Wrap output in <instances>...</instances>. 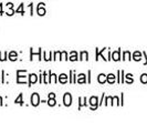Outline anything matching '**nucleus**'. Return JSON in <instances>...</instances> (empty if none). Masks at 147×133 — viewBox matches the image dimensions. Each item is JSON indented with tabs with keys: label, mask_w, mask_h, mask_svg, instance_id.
I'll use <instances>...</instances> for the list:
<instances>
[{
	"label": "nucleus",
	"mask_w": 147,
	"mask_h": 133,
	"mask_svg": "<svg viewBox=\"0 0 147 133\" xmlns=\"http://www.w3.org/2000/svg\"><path fill=\"white\" fill-rule=\"evenodd\" d=\"M39 103H40V96H39L38 93H33V94L31 96V104H32L33 107H37Z\"/></svg>",
	"instance_id": "1"
},
{
	"label": "nucleus",
	"mask_w": 147,
	"mask_h": 133,
	"mask_svg": "<svg viewBox=\"0 0 147 133\" xmlns=\"http://www.w3.org/2000/svg\"><path fill=\"white\" fill-rule=\"evenodd\" d=\"M63 102H64V105L65 107H69L72 104V96L70 93H65L64 96H63Z\"/></svg>",
	"instance_id": "2"
},
{
	"label": "nucleus",
	"mask_w": 147,
	"mask_h": 133,
	"mask_svg": "<svg viewBox=\"0 0 147 133\" xmlns=\"http://www.w3.org/2000/svg\"><path fill=\"white\" fill-rule=\"evenodd\" d=\"M90 104L93 107V109L97 108V98H96V96H92V98L90 99Z\"/></svg>",
	"instance_id": "3"
},
{
	"label": "nucleus",
	"mask_w": 147,
	"mask_h": 133,
	"mask_svg": "<svg viewBox=\"0 0 147 133\" xmlns=\"http://www.w3.org/2000/svg\"><path fill=\"white\" fill-rule=\"evenodd\" d=\"M37 75L34 73L30 74V81H29V86H31V84H33V83H36L37 82Z\"/></svg>",
	"instance_id": "4"
},
{
	"label": "nucleus",
	"mask_w": 147,
	"mask_h": 133,
	"mask_svg": "<svg viewBox=\"0 0 147 133\" xmlns=\"http://www.w3.org/2000/svg\"><path fill=\"white\" fill-rule=\"evenodd\" d=\"M42 5H43V3H40L39 7H38V14H39L40 16L45 15V10H44V8H42Z\"/></svg>",
	"instance_id": "5"
},
{
	"label": "nucleus",
	"mask_w": 147,
	"mask_h": 133,
	"mask_svg": "<svg viewBox=\"0 0 147 133\" xmlns=\"http://www.w3.org/2000/svg\"><path fill=\"white\" fill-rule=\"evenodd\" d=\"M97 80H98L100 83H104V82L107 80V77H105V74L101 73L100 75H98V79H97Z\"/></svg>",
	"instance_id": "6"
},
{
	"label": "nucleus",
	"mask_w": 147,
	"mask_h": 133,
	"mask_svg": "<svg viewBox=\"0 0 147 133\" xmlns=\"http://www.w3.org/2000/svg\"><path fill=\"white\" fill-rule=\"evenodd\" d=\"M59 81L61 82V83H65L66 81H67V77H66V74H61L59 77Z\"/></svg>",
	"instance_id": "7"
},
{
	"label": "nucleus",
	"mask_w": 147,
	"mask_h": 133,
	"mask_svg": "<svg viewBox=\"0 0 147 133\" xmlns=\"http://www.w3.org/2000/svg\"><path fill=\"white\" fill-rule=\"evenodd\" d=\"M9 59L11 60V61H15V60H17V53H16L15 51L10 52V54H9Z\"/></svg>",
	"instance_id": "8"
},
{
	"label": "nucleus",
	"mask_w": 147,
	"mask_h": 133,
	"mask_svg": "<svg viewBox=\"0 0 147 133\" xmlns=\"http://www.w3.org/2000/svg\"><path fill=\"white\" fill-rule=\"evenodd\" d=\"M106 81H109L110 83H113V82L115 81V75L114 74H109L107 75V80Z\"/></svg>",
	"instance_id": "9"
},
{
	"label": "nucleus",
	"mask_w": 147,
	"mask_h": 133,
	"mask_svg": "<svg viewBox=\"0 0 147 133\" xmlns=\"http://www.w3.org/2000/svg\"><path fill=\"white\" fill-rule=\"evenodd\" d=\"M48 104L51 105V107H54V105H55V100H54V98L50 96V98H49V101H48Z\"/></svg>",
	"instance_id": "10"
},
{
	"label": "nucleus",
	"mask_w": 147,
	"mask_h": 133,
	"mask_svg": "<svg viewBox=\"0 0 147 133\" xmlns=\"http://www.w3.org/2000/svg\"><path fill=\"white\" fill-rule=\"evenodd\" d=\"M88 54L86 51L81 52V60H88Z\"/></svg>",
	"instance_id": "11"
},
{
	"label": "nucleus",
	"mask_w": 147,
	"mask_h": 133,
	"mask_svg": "<svg viewBox=\"0 0 147 133\" xmlns=\"http://www.w3.org/2000/svg\"><path fill=\"white\" fill-rule=\"evenodd\" d=\"M16 103H18V104H23V101H22V94L20 93L19 94V96L16 99V101H15Z\"/></svg>",
	"instance_id": "12"
},
{
	"label": "nucleus",
	"mask_w": 147,
	"mask_h": 133,
	"mask_svg": "<svg viewBox=\"0 0 147 133\" xmlns=\"http://www.w3.org/2000/svg\"><path fill=\"white\" fill-rule=\"evenodd\" d=\"M113 60H115V61L119 60V50L117 52H115V53H113Z\"/></svg>",
	"instance_id": "13"
},
{
	"label": "nucleus",
	"mask_w": 147,
	"mask_h": 133,
	"mask_svg": "<svg viewBox=\"0 0 147 133\" xmlns=\"http://www.w3.org/2000/svg\"><path fill=\"white\" fill-rule=\"evenodd\" d=\"M70 60H72V61H75V60H78V58H76V52H72V53H71Z\"/></svg>",
	"instance_id": "14"
},
{
	"label": "nucleus",
	"mask_w": 147,
	"mask_h": 133,
	"mask_svg": "<svg viewBox=\"0 0 147 133\" xmlns=\"http://www.w3.org/2000/svg\"><path fill=\"white\" fill-rule=\"evenodd\" d=\"M78 82H85L84 74H80V75H79V78H78Z\"/></svg>",
	"instance_id": "15"
},
{
	"label": "nucleus",
	"mask_w": 147,
	"mask_h": 133,
	"mask_svg": "<svg viewBox=\"0 0 147 133\" xmlns=\"http://www.w3.org/2000/svg\"><path fill=\"white\" fill-rule=\"evenodd\" d=\"M140 80H142V82L146 83L147 82V74H143V75H142V78H140Z\"/></svg>",
	"instance_id": "16"
},
{
	"label": "nucleus",
	"mask_w": 147,
	"mask_h": 133,
	"mask_svg": "<svg viewBox=\"0 0 147 133\" xmlns=\"http://www.w3.org/2000/svg\"><path fill=\"white\" fill-rule=\"evenodd\" d=\"M22 8H23V5H20V8H19V9H17V12H21V15H23V14H24V11H23V9H22Z\"/></svg>",
	"instance_id": "17"
},
{
	"label": "nucleus",
	"mask_w": 147,
	"mask_h": 133,
	"mask_svg": "<svg viewBox=\"0 0 147 133\" xmlns=\"http://www.w3.org/2000/svg\"><path fill=\"white\" fill-rule=\"evenodd\" d=\"M134 59H135V60H140V53H138V52H136V53L134 54Z\"/></svg>",
	"instance_id": "18"
},
{
	"label": "nucleus",
	"mask_w": 147,
	"mask_h": 133,
	"mask_svg": "<svg viewBox=\"0 0 147 133\" xmlns=\"http://www.w3.org/2000/svg\"><path fill=\"white\" fill-rule=\"evenodd\" d=\"M51 81H53V82H57V80H55V74L51 73Z\"/></svg>",
	"instance_id": "19"
},
{
	"label": "nucleus",
	"mask_w": 147,
	"mask_h": 133,
	"mask_svg": "<svg viewBox=\"0 0 147 133\" xmlns=\"http://www.w3.org/2000/svg\"><path fill=\"white\" fill-rule=\"evenodd\" d=\"M2 14V5H0V15Z\"/></svg>",
	"instance_id": "20"
}]
</instances>
